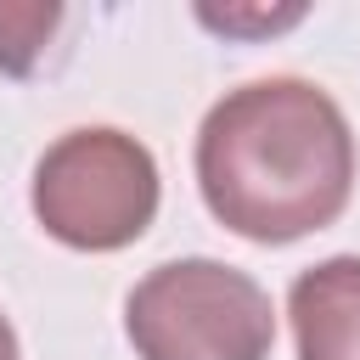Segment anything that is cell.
Wrapping results in <instances>:
<instances>
[{"instance_id": "cell-5", "label": "cell", "mask_w": 360, "mask_h": 360, "mask_svg": "<svg viewBox=\"0 0 360 360\" xmlns=\"http://www.w3.org/2000/svg\"><path fill=\"white\" fill-rule=\"evenodd\" d=\"M56 22H62V6H0V68L34 73Z\"/></svg>"}, {"instance_id": "cell-7", "label": "cell", "mask_w": 360, "mask_h": 360, "mask_svg": "<svg viewBox=\"0 0 360 360\" xmlns=\"http://www.w3.org/2000/svg\"><path fill=\"white\" fill-rule=\"evenodd\" d=\"M0 360H22V349H17V332H11V321L0 315Z\"/></svg>"}, {"instance_id": "cell-6", "label": "cell", "mask_w": 360, "mask_h": 360, "mask_svg": "<svg viewBox=\"0 0 360 360\" xmlns=\"http://www.w3.org/2000/svg\"><path fill=\"white\" fill-rule=\"evenodd\" d=\"M298 17H304V6H287V11H236V6L214 11V6H197V22L214 28V34H276V28H292Z\"/></svg>"}, {"instance_id": "cell-3", "label": "cell", "mask_w": 360, "mask_h": 360, "mask_svg": "<svg viewBox=\"0 0 360 360\" xmlns=\"http://www.w3.org/2000/svg\"><path fill=\"white\" fill-rule=\"evenodd\" d=\"M34 219L45 236L79 253H118L146 225L158 219V158L146 141L112 129V124H84L56 135L39 163H34Z\"/></svg>"}, {"instance_id": "cell-2", "label": "cell", "mask_w": 360, "mask_h": 360, "mask_svg": "<svg viewBox=\"0 0 360 360\" xmlns=\"http://www.w3.org/2000/svg\"><path fill=\"white\" fill-rule=\"evenodd\" d=\"M124 332L135 360H270L276 309L236 264L169 259L129 287Z\"/></svg>"}, {"instance_id": "cell-1", "label": "cell", "mask_w": 360, "mask_h": 360, "mask_svg": "<svg viewBox=\"0 0 360 360\" xmlns=\"http://www.w3.org/2000/svg\"><path fill=\"white\" fill-rule=\"evenodd\" d=\"M208 214L264 248L332 225L354 191V129L343 107L292 73L225 90L197 129Z\"/></svg>"}, {"instance_id": "cell-4", "label": "cell", "mask_w": 360, "mask_h": 360, "mask_svg": "<svg viewBox=\"0 0 360 360\" xmlns=\"http://www.w3.org/2000/svg\"><path fill=\"white\" fill-rule=\"evenodd\" d=\"M287 321L298 360H360V253H332L292 276Z\"/></svg>"}]
</instances>
